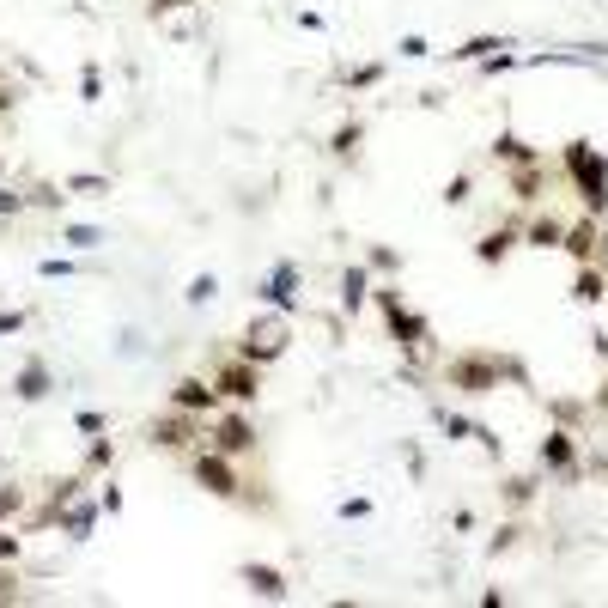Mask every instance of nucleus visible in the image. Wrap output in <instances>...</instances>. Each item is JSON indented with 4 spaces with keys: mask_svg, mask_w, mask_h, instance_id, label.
<instances>
[{
    "mask_svg": "<svg viewBox=\"0 0 608 608\" xmlns=\"http://www.w3.org/2000/svg\"><path fill=\"white\" fill-rule=\"evenodd\" d=\"M438 377L450 390H463V396H493L499 377H517V384H523V365L505 359V353H493V347H463V353H450L438 365Z\"/></svg>",
    "mask_w": 608,
    "mask_h": 608,
    "instance_id": "1",
    "label": "nucleus"
},
{
    "mask_svg": "<svg viewBox=\"0 0 608 608\" xmlns=\"http://www.w3.org/2000/svg\"><path fill=\"white\" fill-rule=\"evenodd\" d=\"M560 171L572 177L584 213L602 219V213H608V159L596 152V140H566V146H560Z\"/></svg>",
    "mask_w": 608,
    "mask_h": 608,
    "instance_id": "2",
    "label": "nucleus"
},
{
    "mask_svg": "<svg viewBox=\"0 0 608 608\" xmlns=\"http://www.w3.org/2000/svg\"><path fill=\"white\" fill-rule=\"evenodd\" d=\"M371 298H377V311H384V323H390L396 347H402L408 359H426V347H432V323H426L420 311H408V304H402V292H396V286H377Z\"/></svg>",
    "mask_w": 608,
    "mask_h": 608,
    "instance_id": "3",
    "label": "nucleus"
},
{
    "mask_svg": "<svg viewBox=\"0 0 608 608\" xmlns=\"http://www.w3.org/2000/svg\"><path fill=\"white\" fill-rule=\"evenodd\" d=\"M189 475H195V487L213 493V499H244L238 456H225V450H213V444H201V450L189 456Z\"/></svg>",
    "mask_w": 608,
    "mask_h": 608,
    "instance_id": "4",
    "label": "nucleus"
},
{
    "mask_svg": "<svg viewBox=\"0 0 608 608\" xmlns=\"http://www.w3.org/2000/svg\"><path fill=\"white\" fill-rule=\"evenodd\" d=\"M286 347H292L286 311H268V317H256V323L244 329V341H238V353H244L250 365H274V359H286Z\"/></svg>",
    "mask_w": 608,
    "mask_h": 608,
    "instance_id": "5",
    "label": "nucleus"
},
{
    "mask_svg": "<svg viewBox=\"0 0 608 608\" xmlns=\"http://www.w3.org/2000/svg\"><path fill=\"white\" fill-rule=\"evenodd\" d=\"M146 438H152V450H195V444H207V414L165 408L159 420L146 426Z\"/></svg>",
    "mask_w": 608,
    "mask_h": 608,
    "instance_id": "6",
    "label": "nucleus"
},
{
    "mask_svg": "<svg viewBox=\"0 0 608 608\" xmlns=\"http://www.w3.org/2000/svg\"><path fill=\"white\" fill-rule=\"evenodd\" d=\"M213 390L232 402V408H250L256 396H262V365H250L244 353H232V359H219L213 365Z\"/></svg>",
    "mask_w": 608,
    "mask_h": 608,
    "instance_id": "7",
    "label": "nucleus"
},
{
    "mask_svg": "<svg viewBox=\"0 0 608 608\" xmlns=\"http://www.w3.org/2000/svg\"><path fill=\"white\" fill-rule=\"evenodd\" d=\"M207 444L225 450V456H250V450H256V426H250V414L225 402V408L207 420Z\"/></svg>",
    "mask_w": 608,
    "mask_h": 608,
    "instance_id": "8",
    "label": "nucleus"
},
{
    "mask_svg": "<svg viewBox=\"0 0 608 608\" xmlns=\"http://www.w3.org/2000/svg\"><path fill=\"white\" fill-rule=\"evenodd\" d=\"M256 298L268 304V311H286V317H292V311H298V262H274L268 280L256 286Z\"/></svg>",
    "mask_w": 608,
    "mask_h": 608,
    "instance_id": "9",
    "label": "nucleus"
},
{
    "mask_svg": "<svg viewBox=\"0 0 608 608\" xmlns=\"http://www.w3.org/2000/svg\"><path fill=\"white\" fill-rule=\"evenodd\" d=\"M536 463H542L548 475H578V438H572L566 426H554V432L536 444Z\"/></svg>",
    "mask_w": 608,
    "mask_h": 608,
    "instance_id": "10",
    "label": "nucleus"
},
{
    "mask_svg": "<svg viewBox=\"0 0 608 608\" xmlns=\"http://www.w3.org/2000/svg\"><path fill=\"white\" fill-rule=\"evenodd\" d=\"M171 408H189V414H207L213 420L225 408V396L213 390V377H183V384L171 390Z\"/></svg>",
    "mask_w": 608,
    "mask_h": 608,
    "instance_id": "11",
    "label": "nucleus"
},
{
    "mask_svg": "<svg viewBox=\"0 0 608 608\" xmlns=\"http://www.w3.org/2000/svg\"><path fill=\"white\" fill-rule=\"evenodd\" d=\"M238 578H244V590L250 596H262V602H286V572L280 566H262V560H250V566H238Z\"/></svg>",
    "mask_w": 608,
    "mask_h": 608,
    "instance_id": "12",
    "label": "nucleus"
},
{
    "mask_svg": "<svg viewBox=\"0 0 608 608\" xmlns=\"http://www.w3.org/2000/svg\"><path fill=\"white\" fill-rule=\"evenodd\" d=\"M517 244H523V225H493V232H481V244H475V262L481 268H499Z\"/></svg>",
    "mask_w": 608,
    "mask_h": 608,
    "instance_id": "13",
    "label": "nucleus"
},
{
    "mask_svg": "<svg viewBox=\"0 0 608 608\" xmlns=\"http://www.w3.org/2000/svg\"><path fill=\"white\" fill-rule=\"evenodd\" d=\"M49 390H55V371H49L43 359H25L19 377H13V396H19V402H43Z\"/></svg>",
    "mask_w": 608,
    "mask_h": 608,
    "instance_id": "14",
    "label": "nucleus"
},
{
    "mask_svg": "<svg viewBox=\"0 0 608 608\" xmlns=\"http://www.w3.org/2000/svg\"><path fill=\"white\" fill-rule=\"evenodd\" d=\"M596 244H602V238H596V213H584V219L566 225V244H560V250H566L572 262H596Z\"/></svg>",
    "mask_w": 608,
    "mask_h": 608,
    "instance_id": "15",
    "label": "nucleus"
},
{
    "mask_svg": "<svg viewBox=\"0 0 608 608\" xmlns=\"http://www.w3.org/2000/svg\"><path fill=\"white\" fill-rule=\"evenodd\" d=\"M80 487H86V469H80V475H67V481H49V499H43L37 523H61V511L80 499Z\"/></svg>",
    "mask_w": 608,
    "mask_h": 608,
    "instance_id": "16",
    "label": "nucleus"
},
{
    "mask_svg": "<svg viewBox=\"0 0 608 608\" xmlns=\"http://www.w3.org/2000/svg\"><path fill=\"white\" fill-rule=\"evenodd\" d=\"M523 244H529V250H560V244H566V219H554V213H536V219L523 225Z\"/></svg>",
    "mask_w": 608,
    "mask_h": 608,
    "instance_id": "17",
    "label": "nucleus"
},
{
    "mask_svg": "<svg viewBox=\"0 0 608 608\" xmlns=\"http://www.w3.org/2000/svg\"><path fill=\"white\" fill-rule=\"evenodd\" d=\"M542 189H548V165H542V159L511 171V195H517L523 207H536V201H542Z\"/></svg>",
    "mask_w": 608,
    "mask_h": 608,
    "instance_id": "18",
    "label": "nucleus"
},
{
    "mask_svg": "<svg viewBox=\"0 0 608 608\" xmlns=\"http://www.w3.org/2000/svg\"><path fill=\"white\" fill-rule=\"evenodd\" d=\"M572 298H578V304H602V298H608V268L578 262V274H572Z\"/></svg>",
    "mask_w": 608,
    "mask_h": 608,
    "instance_id": "19",
    "label": "nucleus"
},
{
    "mask_svg": "<svg viewBox=\"0 0 608 608\" xmlns=\"http://www.w3.org/2000/svg\"><path fill=\"white\" fill-rule=\"evenodd\" d=\"M493 159H499L505 171H517V165H536L542 152L529 146V140H517V134H499V140H493Z\"/></svg>",
    "mask_w": 608,
    "mask_h": 608,
    "instance_id": "20",
    "label": "nucleus"
},
{
    "mask_svg": "<svg viewBox=\"0 0 608 608\" xmlns=\"http://www.w3.org/2000/svg\"><path fill=\"white\" fill-rule=\"evenodd\" d=\"M98 517H104V505H98V499H92V505H80V499H73V505L61 511V529H67V536H73V542H86Z\"/></svg>",
    "mask_w": 608,
    "mask_h": 608,
    "instance_id": "21",
    "label": "nucleus"
},
{
    "mask_svg": "<svg viewBox=\"0 0 608 608\" xmlns=\"http://www.w3.org/2000/svg\"><path fill=\"white\" fill-rule=\"evenodd\" d=\"M365 298H371V268H359V262H353V268L341 274V311H359Z\"/></svg>",
    "mask_w": 608,
    "mask_h": 608,
    "instance_id": "22",
    "label": "nucleus"
},
{
    "mask_svg": "<svg viewBox=\"0 0 608 608\" xmlns=\"http://www.w3.org/2000/svg\"><path fill=\"white\" fill-rule=\"evenodd\" d=\"M359 140H365V122H341V128H335V140H329V159H335V165H347L353 152H359Z\"/></svg>",
    "mask_w": 608,
    "mask_h": 608,
    "instance_id": "23",
    "label": "nucleus"
},
{
    "mask_svg": "<svg viewBox=\"0 0 608 608\" xmlns=\"http://www.w3.org/2000/svg\"><path fill=\"white\" fill-rule=\"evenodd\" d=\"M499 49H511V43H505V37H469L463 49H450V61H469V67H475V61H487V55H499Z\"/></svg>",
    "mask_w": 608,
    "mask_h": 608,
    "instance_id": "24",
    "label": "nucleus"
},
{
    "mask_svg": "<svg viewBox=\"0 0 608 608\" xmlns=\"http://www.w3.org/2000/svg\"><path fill=\"white\" fill-rule=\"evenodd\" d=\"M61 189H67V195H110V177H98V171H73Z\"/></svg>",
    "mask_w": 608,
    "mask_h": 608,
    "instance_id": "25",
    "label": "nucleus"
},
{
    "mask_svg": "<svg viewBox=\"0 0 608 608\" xmlns=\"http://www.w3.org/2000/svg\"><path fill=\"white\" fill-rule=\"evenodd\" d=\"M213 298H219V274H195L183 286V304H213Z\"/></svg>",
    "mask_w": 608,
    "mask_h": 608,
    "instance_id": "26",
    "label": "nucleus"
},
{
    "mask_svg": "<svg viewBox=\"0 0 608 608\" xmlns=\"http://www.w3.org/2000/svg\"><path fill=\"white\" fill-rule=\"evenodd\" d=\"M365 268H371V274H402V250H390V244H371Z\"/></svg>",
    "mask_w": 608,
    "mask_h": 608,
    "instance_id": "27",
    "label": "nucleus"
},
{
    "mask_svg": "<svg viewBox=\"0 0 608 608\" xmlns=\"http://www.w3.org/2000/svg\"><path fill=\"white\" fill-rule=\"evenodd\" d=\"M110 463H116V444H110V438H92V444H86V475H104Z\"/></svg>",
    "mask_w": 608,
    "mask_h": 608,
    "instance_id": "28",
    "label": "nucleus"
},
{
    "mask_svg": "<svg viewBox=\"0 0 608 608\" xmlns=\"http://www.w3.org/2000/svg\"><path fill=\"white\" fill-rule=\"evenodd\" d=\"M61 244H73V250H98V244H104V232H98V225H67Z\"/></svg>",
    "mask_w": 608,
    "mask_h": 608,
    "instance_id": "29",
    "label": "nucleus"
},
{
    "mask_svg": "<svg viewBox=\"0 0 608 608\" xmlns=\"http://www.w3.org/2000/svg\"><path fill=\"white\" fill-rule=\"evenodd\" d=\"M80 98H86V104H98V98H104V73H98V61H86V67H80Z\"/></svg>",
    "mask_w": 608,
    "mask_h": 608,
    "instance_id": "30",
    "label": "nucleus"
},
{
    "mask_svg": "<svg viewBox=\"0 0 608 608\" xmlns=\"http://www.w3.org/2000/svg\"><path fill=\"white\" fill-rule=\"evenodd\" d=\"M19 511H25V487L0 481V523H7V517H19Z\"/></svg>",
    "mask_w": 608,
    "mask_h": 608,
    "instance_id": "31",
    "label": "nucleus"
},
{
    "mask_svg": "<svg viewBox=\"0 0 608 608\" xmlns=\"http://www.w3.org/2000/svg\"><path fill=\"white\" fill-rule=\"evenodd\" d=\"M377 80H384V61H365V67L347 73V86H353V92H365V86H377Z\"/></svg>",
    "mask_w": 608,
    "mask_h": 608,
    "instance_id": "32",
    "label": "nucleus"
},
{
    "mask_svg": "<svg viewBox=\"0 0 608 608\" xmlns=\"http://www.w3.org/2000/svg\"><path fill=\"white\" fill-rule=\"evenodd\" d=\"M505 499H511V505H529V499H536V481H529V475H511V481H505Z\"/></svg>",
    "mask_w": 608,
    "mask_h": 608,
    "instance_id": "33",
    "label": "nucleus"
},
{
    "mask_svg": "<svg viewBox=\"0 0 608 608\" xmlns=\"http://www.w3.org/2000/svg\"><path fill=\"white\" fill-rule=\"evenodd\" d=\"M19 560H0V602H19Z\"/></svg>",
    "mask_w": 608,
    "mask_h": 608,
    "instance_id": "34",
    "label": "nucleus"
},
{
    "mask_svg": "<svg viewBox=\"0 0 608 608\" xmlns=\"http://www.w3.org/2000/svg\"><path fill=\"white\" fill-rule=\"evenodd\" d=\"M469 189H475V177H469V171H463V177H450V183H444V201H450V207H463V201H469Z\"/></svg>",
    "mask_w": 608,
    "mask_h": 608,
    "instance_id": "35",
    "label": "nucleus"
},
{
    "mask_svg": "<svg viewBox=\"0 0 608 608\" xmlns=\"http://www.w3.org/2000/svg\"><path fill=\"white\" fill-rule=\"evenodd\" d=\"M73 426H80V432H86V438H98V432H104V426H110V420H104V414H98V408H80V414H73Z\"/></svg>",
    "mask_w": 608,
    "mask_h": 608,
    "instance_id": "36",
    "label": "nucleus"
},
{
    "mask_svg": "<svg viewBox=\"0 0 608 608\" xmlns=\"http://www.w3.org/2000/svg\"><path fill=\"white\" fill-rule=\"evenodd\" d=\"M37 274H43V280H67V274H73V262H67V256H43V262H37Z\"/></svg>",
    "mask_w": 608,
    "mask_h": 608,
    "instance_id": "37",
    "label": "nucleus"
},
{
    "mask_svg": "<svg viewBox=\"0 0 608 608\" xmlns=\"http://www.w3.org/2000/svg\"><path fill=\"white\" fill-rule=\"evenodd\" d=\"M426 55H432L426 37H402V61H426Z\"/></svg>",
    "mask_w": 608,
    "mask_h": 608,
    "instance_id": "38",
    "label": "nucleus"
},
{
    "mask_svg": "<svg viewBox=\"0 0 608 608\" xmlns=\"http://www.w3.org/2000/svg\"><path fill=\"white\" fill-rule=\"evenodd\" d=\"M25 201H31V207H61V201H67V189H31Z\"/></svg>",
    "mask_w": 608,
    "mask_h": 608,
    "instance_id": "39",
    "label": "nucleus"
},
{
    "mask_svg": "<svg viewBox=\"0 0 608 608\" xmlns=\"http://www.w3.org/2000/svg\"><path fill=\"white\" fill-rule=\"evenodd\" d=\"M25 207H31V201H25V195H13V189H0V219H7V213H13V219H19V213H25Z\"/></svg>",
    "mask_w": 608,
    "mask_h": 608,
    "instance_id": "40",
    "label": "nucleus"
},
{
    "mask_svg": "<svg viewBox=\"0 0 608 608\" xmlns=\"http://www.w3.org/2000/svg\"><path fill=\"white\" fill-rule=\"evenodd\" d=\"M517 536H523V529H517V523H499V536H493V554H505V548H517Z\"/></svg>",
    "mask_w": 608,
    "mask_h": 608,
    "instance_id": "41",
    "label": "nucleus"
},
{
    "mask_svg": "<svg viewBox=\"0 0 608 608\" xmlns=\"http://www.w3.org/2000/svg\"><path fill=\"white\" fill-rule=\"evenodd\" d=\"M13 104H19V86H13V80H7V67H0V116H7V110H13Z\"/></svg>",
    "mask_w": 608,
    "mask_h": 608,
    "instance_id": "42",
    "label": "nucleus"
},
{
    "mask_svg": "<svg viewBox=\"0 0 608 608\" xmlns=\"http://www.w3.org/2000/svg\"><path fill=\"white\" fill-rule=\"evenodd\" d=\"M341 517H347V523H359V517H371V499H341Z\"/></svg>",
    "mask_w": 608,
    "mask_h": 608,
    "instance_id": "43",
    "label": "nucleus"
},
{
    "mask_svg": "<svg viewBox=\"0 0 608 608\" xmlns=\"http://www.w3.org/2000/svg\"><path fill=\"white\" fill-rule=\"evenodd\" d=\"M0 560H19V536H13L7 523H0Z\"/></svg>",
    "mask_w": 608,
    "mask_h": 608,
    "instance_id": "44",
    "label": "nucleus"
},
{
    "mask_svg": "<svg viewBox=\"0 0 608 608\" xmlns=\"http://www.w3.org/2000/svg\"><path fill=\"white\" fill-rule=\"evenodd\" d=\"M98 505H104V511L116 517V511H122V487H98Z\"/></svg>",
    "mask_w": 608,
    "mask_h": 608,
    "instance_id": "45",
    "label": "nucleus"
},
{
    "mask_svg": "<svg viewBox=\"0 0 608 608\" xmlns=\"http://www.w3.org/2000/svg\"><path fill=\"white\" fill-rule=\"evenodd\" d=\"M25 329V311H0V335H19Z\"/></svg>",
    "mask_w": 608,
    "mask_h": 608,
    "instance_id": "46",
    "label": "nucleus"
},
{
    "mask_svg": "<svg viewBox=\"0 0 608 608\" xmlns=\"http://www.w3.org/2000/svg\"><path fill=\"white\" fill-rule=\"evenodd\" d=\"M152 13H177V7H189V0H146Z\"/></svg>",
    "mask_w": 608,
    "mask_h": 608,
    "instance_id": "47",
    "label": "nucleus"
},
{
    "mask_svg": "<svg viewBox=\"0 0 608 608\" xmlns=\"http://www.w3.org/2000/svg\"><path fill=\"white\" fill-rule=\"evenodd\" d=\"M602 408H608V390H602Z\"/></svg>",
    "mask_w": 608,
    "mask_h": 608,
    "instance_id": "48",
    "label": "nucleus"
},
{
    "mask_svg": "<svg viewBox=\"0 0 608 608\" xmlns=\"http://www.w3.org/2000/svg\"><path fill=\"white\" fill-rule=\"evenodd\" d=\"M0 171H7V159H0Z\"/></svg>",
    "mask_w": 608,
    "mask_h": 608,
    "instance_id": "49",
    "label": "nucleus"
}]
</instances>
